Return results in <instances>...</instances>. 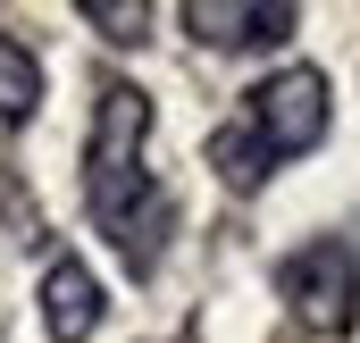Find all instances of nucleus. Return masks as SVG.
Returning <instances> with one entry per match:
<instances>
[{
  "label": "nucleus",
  "mask_w": 360,
  "mask_h": 343,
  "mask_svg": "<svg viewBox=\"0 0 360 343\" xmlns=\"http://www.w3.org/2000/svg\"><path fill=\"white\" fill-rule=\"evenodd\" d=\"M143 134H151V101L134 84H101L92 143H84V201H92V226L117 243V259L134 276H151L168 235H176V201L143 168Z\"/></svg>",
  "instance_id": "nucleus-1"
},
{
  "label": "nucleus",
  "mask_w": 360,
  "mask_h": 343,
  "mask_svg": "<svg viewBox=\"0 0 360 343\" xmlns=\"http://www.w3.org/2000/svg\"><path fill=\"white\" fill-rule=\"evenodd\" d=\"M327 76L319 67H285V76H269V84L243 92V109L210 134V168L226 176L235 193H252V184H269L285 160H302L319 134H327Z\"/></svg>",
  "instance_id": "nucleus-2"
},
{
  "label": "nucleus",
  "mask_w": 360,
  "mask_h": 343,
  "mask_svg": "<svg viewBox=\"0 0 360 343\" xmlns=\"http://www.w3.org/2000/svg\"><path fill=\"white\" fill-rule=\"evenodd\" d=\"M276 293H285V310L310 335H344L352 327V302H360V259L344 243H302V252L276 259Z\"/></svg>",
  "instance_id": "nucleus-3"
},
{
  "label": "nucleus",
  "mask_w": 360,
  "mask_h": 343,
  "mask_svg": "<svg viewBox=\"0 0 360 343\" xmlns=\"http://www.w3.org/2000/svg\"><path fill=\"white\" fill-rule=\"evenodd\" d=\"M184 25H193V42H210V51H260V42H285L293 34V8L285 0H243V8H226V0H193L184 8Z\"/></svg>",
  "instance_id": "nucleus-4"
},
{
  "label": "nucleus",
  "mask_w": 360,
  "mask_h": 343,
  "mask_svg": "<svg viewBox=\"0 0 360 343\" xmlns=\"http://www.w3.org/2000/svg\"><path fill=\"white\" fill-rule=\"evenodd\" d=\"M101 327V285L84 259H51L42 268V335L51 343H84Z\"/></svg>",
  "instance_id": "nucleus-5"
},
{
  "label": "nucleus",
  "mask_w": 360,
  "mask_h": 343,
  "mask_svg": "<svg viewBox=\"0 0 360 343\" xmlns=\"http://www.w3.org/2000/svg\"><path fill=\"white\" fill-rule=\"evenodd\" d=\"M34 101H42V59L17 34H0V134H17L34 117Z\"/></svg>",
  "instance_id": "nucleus-6"
},
{
  "label": "nucleus",
  "mask_w": 360,
  "mask_h": 343,
  "mask_svg": "<svg viewBox=\"0 0 360 343\" xmlns=\"http://www.w3.org/2000/svg\"><path fill=\"white\" fill-rule=\"evenodd\" d=\"M84 17H92V25H117L109 42H143V8H109V0H84Z\"/></svg>",
  "instance_id": "nucleus-7"
}]
</instances>
